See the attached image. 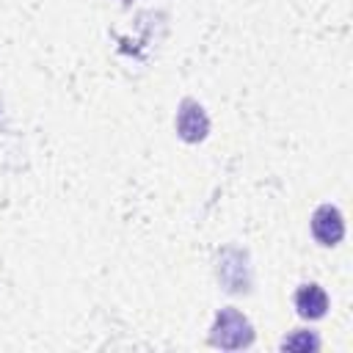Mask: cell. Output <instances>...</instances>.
<instances>
[{
	"label": "cell",
	"instance_id": "1",
	"mask_svg": "<svg viewBox=\"0 0 353 353\" xmlns=\"http://www.w3.org/2000/svg\"><path fill=\"white\" fill-rule=\"evenodd\" d=\"M254 334H251V323L234 312V309H223L215 320V328H212V345L218 347H226V350H237V347H245L251 345Z\"/></svg>",
	"mask_w": 353,
	"mask_h": 353
},
{
	"label": "cell",
	"instance_id": "2",
	"mask_svg": "<svg viewBox=\"0 0 353 353\" xmlns=\"http://www.w3.org/2000/svg\"><path fill=\"white\" fill-rule=\"evenodd\" d=\"M312 232H314V237H317L323 245L339 243L342 234H345V223H342L339 210L331 207V204H323V207L312 215Z\"/></svg>",
	"mask_w": 353,
	"mask_h": 353
},
{
	"label": "cell",
	"instance_id": "3",
	"mask_svg": "<svg viewBox=\"0 0 353 353\" xmlns=\"http://www.w3.org/2000/svg\"><path fill=\"white\" fill-rule=\"evenodd\" d=\"M176 130L185 141H201L207 135V116L201 110V105H196L193 99L182 102L179 119H176Z\"/></svg>",
	"mask_w": 353,
	"mask_h": 353
},
{
	"label": "cell",
	"instance_id": "4",
	"mask_svg": "<svg viewBox=\"0 0 353 353\" xmlns=\"http://www.w3.org/2000/svg\"><path fill=\"white\" fill-rule=\"evenodd\" d=\"M295 309H298L301 317L317 320V317H323L325 309H328V295H325L317 284H306V287H301L298 295H295Z\"/></svg>",
	"mask_w": 353,
	"mask_h": 353
},
{
	"label": "cell",
	"instance_id": "5",
	"mask_svg": "<svg viewBox=\"0 0 353 353\" xmlns=\"http://www.w3.org/2000/svg\"><path fill=\"white\" fill-rule=\"evenodd\" d=\"M287 350H309V347H317V339L309 336V334H301V336H292L284 342Z\"/></svg>",
	"mask_w": 353,
	"mask_h": 353
}]
</instances>
